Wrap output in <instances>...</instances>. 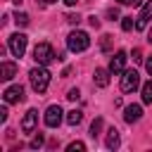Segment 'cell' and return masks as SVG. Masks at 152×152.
<instances>
[{"instance_id":"obj_1","label":"cell","mask_w":152,"mask_h":152,"mask_svg":"<svg viewBox=\"0 0 152 152\" xmlns=\"http://www.w3.org/2000/svg\"><path fill=\"white\" fill-rule=\"evenodd\" d=\"M28 81H31V88L40 95V93H45L48 86H50V71H48L43 64H38L36 69L28 71Z\"/></svg>"},{"instance_id":"obj_2","label":"cell","mask_w":152,"mask_h":152,"mask_svg":"<svg viewBox=\"0 0 152 152\" xmlns=\"http://www.w3.org/2000/svg\"><path fill=\"white\" fill-rule=\"evenodd\" d=\"M88 45H90V38L86 31H71L66 38V48L71 52H83V50H88Z\"/></svg>"},{"instance_id":"obj_3","label":"cell","mask_w":152,"mask_h":152,"mask_svg":"<svg viewBox=\"0 0 152 152\" xmlns=\"http://www.w3.org/2000/svg\"><path fill=\"white\" fill-rule=\"evenodd\" d=\"M33 59H36L38 64L48 66L52 59H59V55H55V50H52L50 43H38V45L33 48Z\"/></svg>"},{"instance_id":"obj_4","label":"cell","mask_w":152,"mask_h":152,"mask_svg":"<svg viewBox=\"0 0 152 152\" xmlns=\"http://www.w3.org/2000/svg\"><path fill=\"white\" fill-rule=\"evenodd\" d=\"M138 86H140V74H138L135 69H124V76H121V90H124V93H133Z\"/></svg>"},{"instance_id":"obj_5","label":"cell","mask_w":152,"mask_h":152,"mask_svg":"<svg viewBox=\"0 0 152 152\" xmlns=\"http://www.w3.org/2000/svg\"><path fill=\"white\" fill-rule=\"evenodd\" d=\"M26 43H28V38L24 36V33H12L10 36V52L14 55V57H24V52H26Z\"/></svg>"},{"instance_id":"obj_6","label":"cell","mask_w":152,"mask_h":152,"mask_svg":"<svg viewBox=\"0 0 152 152\" xmlns=\"http://www.w3.org/2000/svg\"><path fill=\"white\" fill-rule=\"evenodd\" d=\"M62 109H59V104H50L48 109H45V126L48 128H57L59 124H62Z\"/></svg>"},{"instance_id":"obj_7","label":"cell","mask_w":152,"mask_h":152,"mask_svg":"<svg viewBox=\"0 0 152 152\" xmlns=\"http://www.w3.org/2000/svg\"><path fill=\"white\" fill-rule=\"evenodd\" d=\"M126 59H128V55H126L124 50H119V52H114V57H112V62H109V71H112V74H124V66H126Z\"/></svg>"},{"instance_id":"obj_8","label":"cell","mask_w":152,"mask_h":152,"mask_svg":"<svg viewBox=\"0 0 152 152\" xmlns=\"http://www.w3.org/2000/svg\"><path fill=\"white\" fill-rule=\"evenodd\" d=\"M2 97H5V104L21 102V100H24V88H21V86H10V88L2 93Z\"/></svg>"},{"instance_id":"obj_9","label":"cell","mask_w":152,"mask_h":152,"mask_svg":"<svg viewBox=\"0 0 152 152\" xmlns=\"http://www.w3.org/2000/svg\"><path fill=\"white\" fill-rule=\"evenodd\" d=\"M36 124H38V112L36 109H28L26 116L21 119V131L24 133H33L36 131Z\"/></svg>"},{"instance_id":"obj_10","label":"cell","mask_w":152,"mask_h":152,"mask_svg":"<svg viewBox=\"0 0 152 152\" xmlns=\"http://www.w3.org/2000/svg\"><path fill=\"white\" fill-rule=\"evenodd\" d=\"M140 116H142V107H140V104H128V107L124 109V119H126L128 124H135Z\"/></svg>"},{"instance_id":"obj_11","label":"cell","mask_w":152,"mask_h":152,"mask_svg":"<svg viewBox=\"0 0 152 152\" xmlns=\"http://www.w3.org/2000/svg\"><path fill=\"white\" fill-rule=\"evenodd\" d=\"M17 76V64L14 62H2L0 64V81H10Z\"/></svg>"},{"instance_id":"obj_12","label":"cell","mask_w":152,"mask_h":152,"mask_svg":"<svg viewBox=\"0 0 152 152\" xmlns=\"http://www.w3.org/2000/svg\"><path fill=\"white\" fill-rule=\"evenodd\" d=\"M150 19H152V0L142 7V12H140V17H138V21H135V28H145Z\"/></svg>"},{"instance_id":"obj_13","label":"cell","mask_w":152,"mask_h":152,"mask_svg":"<svg viewBox=\"0 0 152 152\" xmlns=\"http://www.w3.org/2000/svg\"><path fill=\"white\" fill-rule=\"evenodd\" d=\"M109 69H95V86L97 88H104V86H109Z\"/></svg>"},{"instance_id":"obj_14","label":"cell","mask_w":152,"mask_h":152,"mask_svg":"<svg viewBox=\"0 0 152 152\" xmlns=\"http://www.w3.org/2000/svg\"><path fill=\"white\" fill-rule=\"evenodd\" d=\"M104 145H107V150H116V147H119V131H116V128H109V131H107Z\"/></svg>"},{"instance_id":"obj_15","label":"cell","mask_w":152,"mask_h":152,"mask_svg":"<svg viewBox=\"0 0 152 152\" xmlns=\"http://www.w3.org/2000/svg\"><path fill=\"white\" fill-rule=\"evenodd\" d=\"M81 119H83V112H81V109H71V112L66 114V124H69V126L81 124Z\"/></svg>"},{"instance_id":"obj_16","label":"cell","mask_w":152,"mask_h":152,"mask_svg":"<svg viewBox=\"0 0 152 152\" xmlns=\"http://www.w3.org/2000/svg\"><path fill=\"white\" fill-rule=\"evenodd\" d=\"M140 93H142V102L150 104V102H152V78H150L147 83H142V90H140Z\"/></svg>"},{"instance_id":"obj_17","label":"cell","mask_w":152,"mask_h":152,"mask_svg":"<svg viewBox=\"0 0 152 152\" xmlns=\"http://www.w3.org/2000/svg\"><path fill=\"white\" fill-rule=\"evenodd\" d=\"M14 24H17V26H26V24H28V14H26V12H17V14H14Z\"/></svg>"},{"instance_id":"obj_18","label":"cell","mask_w":152,"mask_h":152,"mask_svg":"<svg viewBox=\"0 0 152 152\" xmlns=\"http://www.w3.org/2000/svg\"><path fill=\"white\" fill-rule=\"evenodd\" d=\"M100 131H102V119H95V121L90 124V135H93V138H97V135H100Z\"/></svg>"},{"instance_id":"obj_19","label":"cell","mask_w":152,"mask_h":152,"mask_svg":"<svg viewBox=\"0 0 152 152\" xmlns=\"http://www.w3.org/2000/svg\"><path fill=\"white\" fill-rule=\"evenodd\" d=\"M133 26H135L133 17H121V28H124V31H131Z\"/></svg>"},{"instance_id":"obj_20","label":"cell","mask_w":152,"mask_h":152,"mask_svg":"<svg viewBox=\"0 0 152 152\" xmlns=\"http://www.w3.org/2000/svg\"><path fill=\"white\" fill-rule=\"evenodd\" d=\"M112 40H114V38H112L109 33H107V36H102V43H100V48H102L104 52H109V50H112Z\"/></svg>"},{"instance_id":"obj_21","label":"cell","mask_w":152,"mask_h":152,"mask_svg":"<svg viewBox=\"0 0 152 152\" xmlns=\"http://www.w3.org/2000/svg\"><path fill=\"white\" fill-rule=\"evenodd\" d=\"M69 152H83L86 150V142H81V140H76V142H71L69 147H66Z\"/></svg>"},{"instance_id":"obj_22","label":"cell","mask_w":152,"mask_h":152,"mask_svg":"<svg viewBox=\"0 0 152 152\" xmlns=\"http://www.w3.org/2000/svg\"><path fill=\"white\" fill-rule=\"evenodd\" d=\"M107 17H109L112 21H114V19H119V7H109V10H107Z\"/></svg>"},{"instance_id":"obj_23","label":"cell","mask_w":152,"mask_h":152,"mask_svg":"<svg viewBox=\"0 0 152 152\" xmlns=\"http://www.w3.org/2000/svg\"><path fill=\"white\" fill-rule=\"evenodd\" d=\"M40 145H43V133H38V135L31 140V147H40Z\"/></svg>"},{"instance_id":"obj_24","label":"cell","mask_w":152,"mask_h":152,"mask_svg":"<svg viewBox=\"0 0 152 152\" xmlns=\"http://www.w3.org/2000/svg\"><path fill=\"white\" fill-rule=\"evenodd\" d=\"M133 62H142V50H140V48L133 50Z\"/></svg>"},{"instance_id":"obj_25","label":"cell","mask_w":152,"mask_h":152,"mask_svg":"<svg viewBox=\"0 0 152 152\" xmlns=\"http://www.w3.org/2000/svg\"><path fill=\"white\" fill-rule=\"evenodd\" d=\"M78 95H81V93H78L76 88H71V90L66 93V97H69V100H78Z\"/></svg>"},{"instance_id":"obj_26","label":"cell","mask_w":152,"mask_h":152,"mask_svg":"<svg viewBox=\"0 0 152 152\" xmlns=\"http://www.w3.org/2000/svg\"><path fill=\"white\" fill-rule=\"evenodd\" d=\"M66 21H69V24H78V21H81V17H78V14H69V17H66Z\"/></svg>"},{"instance_id":"obj_27","label":"cell","mask_w":152,"mask_h":152,"mask_svg":"<svg viewBox=\"0 0 152 152\" xmlns=\"http://www.w3.org/2000/svg\"><path fill=\"white\" fill-rule=\"evenodd\" d=\"M119 2H121V5H133V7H138L142 0H119Z\"/></svg>"},{"instance_id":"obj_28","label":"cell","mask_w":152,"mask_h":152,"mask_svg":"<svg viewBox=\"0 0 152 152\" xmlns=\"http://www.w3.org/2000/svg\"><path fill=\"white\" fill-rule=\"evenodd\" d=\"M88 21H90V26H93V28H97V26H100V19H97V17H95V14H93V17H90V19H88Z\"/></svg>"},{"instance_id":"obj_29","label":"cell","mask_w":152,"mask_h":152,"mask_svg":"<svg viewBox=\"0 0 152 152\" xmlns=\"http://www.w3.org/2000/svg\"><path fill=\"white\" fill-rule=\"evenodd\" d=\"M0 121H7V107L0 109Z\"/></svg>"},{"instance_id":"obj_30","label":"cell","mask_w":152,"mask_h":152,"mask_svg":"<svg viewBox=\"0 0 152 152\" xmlns=\"http://www.w3.org/2000/svg\"><path fill=\"white\" fill-rule=\"evenodd\" d=\"M145 69H147V74H150V76H152V57H150V59H147V62H145Z\"/></svg>"},{"instance_id":"obj_31","label":"cell","mask_w":152,"mask_h":152,"mask_svg":"<svg viewBox=\"0 0 152 152\" xmlns=\"http://www.w3.org/2000/svg\"><path fill=\"white\" fill-rule=\"evenodd\" d=\"M64 2H66V5H69V7H71V5H76V2H78V0H64Z\"/></svg>"},{"instance_id":"obj_32","label":"cell","mask_w":152,"mask_h":152,"mask_svg":"<svg viewBox=\"0 0 152 152\" xmlns=\"http://www.w3.org/2000/svg\"><path fill=\"white\" fill-rule=\"evenodd\" d=\"M147 43L152 45V28H150V33H147Z\"/></svg>"},{"instance_id":"obj_33","label":"cell","mask_w":152,"mask_h":152,"mask_svg":"<svg viewBox=\"0 0 152 152\" xmlns=\"http://www.w3.org/2000/svg\"><path fill=\"white\" fill-rule=\"evenodd\" d=\"M12 2H14V5H21V2H24V0H12Z\"/></svg>"},{"instance_id":"obj_34","label":"cell","mask_w":152,"mask_h":152,"mask_svg":"<svg viewBox=\"0 0 152 152\" xmlns=\"http://www.w3.org/2000/svg\"><path fill=\"white\" fill-rule=\"evenodd\" d=\"M43 2H45V5H50V2H57V0H43Z\"/></svg>"}]
</instances>
